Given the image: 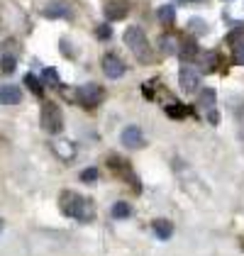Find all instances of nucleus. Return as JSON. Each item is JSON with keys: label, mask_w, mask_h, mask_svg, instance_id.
Wrapping results in <instances>:
<instances>
[{"label": "nucleus", "mask_w": 244, "mask_h": 256, "mask_svg": "<svg viewBox=\"0 0 244 256\" xmlns=\"http://www.w3.org/2000/svg\"><path fill=\"white\" fill-rule=\"evenodd\" d=\"M59 208L66 217H74V220H81V222H88L96 217V208L88 198L78 196L74 190H64L59 196Z\"/></svg>", "instance_id": "nucleus-1"}, {"label": "nucleus", "mask_w": 244, "mask_h": 256, "mask_svg": "<svg viewBox=\"0 0 244 256\" xmlns=\"http://www.w3.org/2000/svg\"><path fill=\"white\" fill-rule=\"evenodd\" d=\"M122 40H124L127 49L134 54V59L140 61V64H149L152 61V46H149V40H146L142 27H137V24L127 27L124 34H122Z\"/></svg>", "instance_id": "nucleus-2"}, {"label": "nucleus", "mask_w": 244, "mask_h": 256, "mask_svg": "<svg viewBox=\"0 0 244 256\" xmlns=\"http://www.w3.org/2000/svg\"><path fill=\"white\" fill-rule=\"evenodd\" d=\"M42 130L49 134H59L64 130V112L56 102H46L42 108Z\"/></svg>", "instance_id": "nucleus-3"}, {"label": "nucleus", "mask_w": 244, "mask_h": 256, "mask_svg": "<svg viewBox=\"0 0 244 256\" xmlns=\"http://www.w3.org/2000/svg\"><path fill=\"white\" fill-rule=\"evenodd\" d=\"M76 100L81 102L83 108H98L102 100H105V90H102L98 83H88V86H81L76 90Z\"/></svg>", "instance_id": "nucleus-4"}, {"label": "nucleus", "mask_w": 244, "mask_h": 256, "mask_svg": "<svg viewBox=\"0 0 244 256\" xmlns=\"http://www.w3.org/2000/svg\"><path fill=\"white\" fill-rule=\"evenodd\" d=\"M178 86L183 93H196L200 88V74L190 64H183V68L178 71Z\"/></svg>", "instance_id": "nucleus-5"}, {"label": "nucleus", "mask_w": 244, "mask_h": 256, "mask_svg": "<svg viewBox=\"0 0 244 256\" xmlns=\"http://www.w3.org/2000/svg\"><path fill=\"white\" fill-rule=\"evenodd\" d=\"M120 142H122V146H127V149H142L144 146L142 127H137V124H127V127L122 130Z\"/></svg>", "instance_id": "nucleus-6"}, {"label": "nucleus", "mask_w": 244, "mask_h": 256, "mask_svg": "<svg viewBox=\"0 0 244 256\" xmlns=\"http://www.w3.org/2000/svg\"><path fill=\"white\" fill-rule=\"evenodd\" d=\"M105 20L108 22H118V20H124L127 12H130V2L127 0H110L105 2Z\"/></svg>", "instance_id": "nucleus-7"}, {"label": "nucleus", "mask_w": 244, "mask_h": 256, "mask_svg": "<svg viewBox=\"0 0 244 256\" xmlns=\"http://www.w3.org/2000/svg\"><path fill=\"white\" fill-rule=\"evenodd\" d=\"M102 71H105L108 78H122L127 68H124V64H122L120 56H115V54H105V56H102Z\"/></svg>", "instance_id": "nucleus-8"}, {"label": "nucleus", "mask_w": 244, "mask_h": 256, "mask_svg": "<svg viewBox=\"0 0 244 256\" xmlns=\"http://www.w3.org/2000/svg\"><path fill=\"white\" fill-rule=\"evenodd\" d=\"M44 18L46 20H66V18H71V8L66 2H52L44 8Z\"/></svg>", "instance_id": "nucleus-9"}, {"label": "nucleus", "mask_w": 244, "mask_h": 256, "mask_svg": "<svg viewBox=\"0 0 244 256\" xmlns=\"http://www.w3.org/2000/svg\"><path fill=\"white\" fill-rule=\"evenodd\" d=\"M22 102V90L18 86H0V105H18Z\"/></svg>", "instance_id": "nucleus-10"}, {"label": "nucleus", "mask_w": 244, "mask_h": 256, "mask_svg": "<svg viewBox=\"0 0 244 256\" xmlns=\"http://www.w3.org/2000/svg\"><path fill=\"white\" fill-rule=\"evenodd\" d=\"M152 227H154V234L159 236V239H164V242L174 234V224H171L168 220H164V217L154 220V224H152Z\"/></svg>", "instance_id": "nucleus-11"}, {"label": "nucleus", "mask_w": 244, "mask_h": 256, "mask_svg": "<svg viewBox=\"0 0 244 256\" xmlns=\"http://www.w3.org/2000/svg\"><path fill=\"white\" fill-rule=\"evenodd\" d=\"M178 56H181L183 61H190L198 56V44L193 40H183L181 46H178Z\"/></svg>", "instance_id": "nucleus-12"}, {"label": "nucleus", "mask_w": 244, "mask_h": 256, "mask_svg": "<svg viewBox=\"0 0 244 256\" xmlns=\"http://www.w3.org/2000/svg\"><path fill=\"white\" fill-rule=\"evenodd\" d=\"M156 18L162 22L164 27H171L174 22H176V10H174V5H162L159 10H156Z\"/></svg>", "instance_id": "nucleus-13"}, {"label": "nucleus", "mask_w": 244, "mask_h": 256, "mask_svg": "<svg viewBox=\"0 0 244 256\" xmlns=\"http://www.w3.org/2000/svg\"><path fill=\"white\" fill-rule=\"evenodd\" d=\"M159 52H162V54H166V56H174V54H178L174 37H168V34L159 37Z\"/></svg>", "instance_id": "nucleus-14"}, {"label": "nucleus", "mask_w": 244, "mask_h": 256, "mask_svg": "<svg viewBox=\"0 0 244 256\" xmlns=\"http://www.w3.org/2000/svg\"><path fill=\"white\" fill-rule=\"evenodd\" d=\"M198 108H203V110H212L215 108V90L212 88H205L203 93L198 96Z\"/></svg>", "instance_id": "nucleus-15"}, {"label": "nucleus", "mask_w": 244, "mask_h": 256, "mask_svg": "<svg viewBox=\"0 0 244 256\" xmlns=\"http://www.w3.org/2000/svg\"><path fill=\"white\" fill-rule=\"evenodd\" d=\"M24 86H27V88H30V90H32V93L37 96V98H42V93H44V88H42L40 78H37L34 74H27V76H24Z\"/></svg>", "instance_id": "nucleus-16"}, {"label": "nucleus", "mask_w": 244, "mask_h": 256, "mask_svg": "<svg viewBox=\"0 0 244 256\" xmlns=\"http://www.w3.org/2000/svg\"><path fill=\"white\" fill-rule=\"evenodd\" d=\"M132 215V208H130V205H127V202H115V205H112V217H115V220H124V217H130Z\"/></svg>", "instance_id": "nucleus-17"}, {"label": "nucleus", "mask_w": 244, "mask_h": 256, "mask_svg": "<svg viewBox=\"0 0 244 256\" xmlns=\"http://www.w3.org/2000/svg\"><path fill=\"white\" fill-rule=\"evenodd\" d=\"M54 152L61 154L64 158H68V156H74V154H76V149H74V144H71V142H56V144H54Z\"/></svg>", "instance_id": "nucleus-18"}, {"label": "nucleus", "mask_w": 244, "mask_h": 256, "mask_svg": "<svg viewBox=\"0 0 244 256\" xmlns=\"http://www.w3.org/2000/svg\"><path fill=\"white\" fill-rule=\"evenodd\" d=\"M188 30H193V34H208V22L200 20V18H193V20H188Z\"/></svg>", "instance_id": "nucleus-19"}, {"label": "nucleus", "mask_w": 244, "mask_h": 256, "mask_svg": "<svg viewBox=\"0 0 244 256\" xmlns=\"http://www.w3.org/2000/svg\"><path fill=\"white\" fill-rule=\"evenodd\" d=\"M15 66H18V61H15V56H10V54H5V56L0 59V71H2V74H12Z\"/></svg>", "instance_id": "nucleus-20"}, {"label": "nucleus", "mask_w": 244, "mask_h": 256, "mask_svg": "<svg viewBox=\"0 0 244 256\" xmlns=\"http://www.w3.org/2000/svg\"><path fill=\"white\" fill-rule=\"evenodd\" d=\"M164 110H166V115H168V118H174V120L186 118V108H183V105H176V102H174V105H166Z\"/></svg>", "instance_id": "nucleus-21"}, {"label": "nucleus", "mask_w": 244, "mask_h": 256, "mask_svg": "<svg viewBox=\"0 0 244 256\" xmlns=\"http://www.w3.org/2000/svg\"><path fill=\"white\" fill-rule=\"evenodd\" d=\"M240 40H244V27H237L234 32H230V34H227V44H230V46H237V44H242Z\"/></svg>", "instance_id": "nucleus-22"}, {"label": "nucleus", "mask_w": 244, "mask_h": 256, "mask_svg": "<svg viewBox=\"0 0 244 256\" xmlns=\"http://www.w3.org/2000/svg\"><path fill=\"white\" fill-rule=\"evenodd\" d=\"M218 61H220V56L215 52H208L205 54V71H215L218 68Z\"/></svg>", "instance_id": "nucleus-23"}, {"label": "nucleus", "mask_w": 244, "mask_h": 256, "mask_svg": "<svg viewBox=\"0 0 244 256\" xmlns=\"http://www.w3.org/2000/svg\"><path fill=\"white\" fill-rule=\"evenodd\" d=\"M42 76H44V83L59 86V74H56V68H52V66H49V68H44V74H42Z\"/></svg>", "instance_id": "nucleus-24"}, {"label": "nucleus", "mask_w": 244, "mask_h": 256, "mask_svg": "<svg viewBox=\"0 0 244 256\" xmlns=\"http://www.w3.org/2000/svg\"><path fill=\"white\" fill-rule=\"evenodd\" d=\"M96 34H98V40H110V37H112V30H110L108 22H102V24L96 27Z\"/></svg>", "instance_id": "nucleus-25"}, {"label": "nucleus", "mask_w": 244, "mask_h": 256, "mask_svg": "<svg viewBox=\"0 0 244 256\" xmlns=\"http://www.w3.org/2000/svg\"><path fill=\"white\" fill-rule=\"evenodd\" d=\"M232 61H234L237 66H244V44H237V46L232 49Z\"/></svg>", "instance_id": "nucleus-26"}, {"label": "nucleus", "mask_w": 244, "mask_h": 256, "mask_svg": "<svg viewBox=\"0 0 244 256\" xmlns=\"http://www.w3.org/2000/svg\"><path fill=\"white\" fill-rule=\"evenodd\" d=\"M81 180L83 183H96V180H98V171H96V168H86V171H81Z\"/></svg>", "instance_id": "nucleus-27"}, {"label": "nucleus", "mask_w": 244, "mask_h": 256, "mask_svg": "<svg viewBox=\"0 0 244 256\" xmlns=\"http://www.w3.org/2000/svg\"><path fill=\"white\" fill-rule=\"evenodd\" d=\"M208 112H210V115H208V120H210V122H212V124H218V112H215V108H212V110H208Z\"/></svg>", "instance_id": "nucleus-28"}, {"label": "nucleus", "mask_w": 244, "mask_h": 256, "mask_svg": "<svg viewBox=\"0 0 244 256\" xmlns=\"http://www.w3.org/2000/svg\"><path fill=\"white\" fill-rule=\"evenodd\" d=\"M0 230H2V220H0Z\"/></svg>", "instance_id": "nucleus-29"}]
</instances>
